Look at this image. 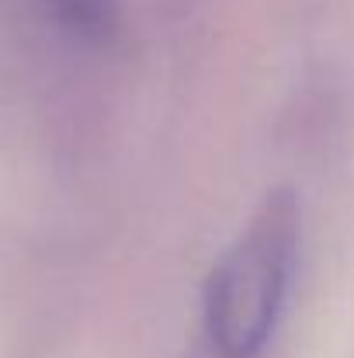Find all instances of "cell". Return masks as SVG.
I'll list each match as a JSON object with an SVG mask.
<instances>
[{"label":"cell","mask_w":354,"mask_h":358,"mask_svg":"<svg viewBox=\"0 0 354 358\" xmlns=\"http://www.w3.org/2000/svg\"><path fill=\"white\" fill-rule=\"evenodd\" d=\"M299 237V199L278 188L212 264L202 292V320L219 358H257L271 341L295 275Z\"/></svg>","instance_id":"obj_1"},{"label":"cell","mask_w":354,"mask_h":358,"mask_svg":"<svg viewBox=\"0 0 354 358\" xmlns=\"http://www.w3.org/2000/svg\"><path fill=\"white\" fill-rule=\"evenodd\" d=\"M49 7L70 31L87 38L105 35L115 21V0H49Z\"/></svg>","instance_id":"obj_2"}]
</instances>
